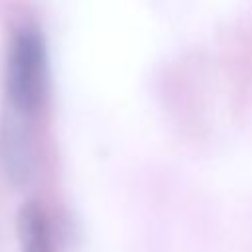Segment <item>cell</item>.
I'll use <instances>...</instances> for the list:
<instances>
[{
    "label": "cell",
    "mask_w": 252,
    "mask_h": 252,
    "mask_svg": "<svg viewBox=\"0 0 252 252\" xmlns=\"http://www.w3.org/2000/svg\"><path fill=\"white\" fill-rule=\"evenodd\" d=\"M47 89V49L43 35L33 28L16 32L6 59V94L14 112H35Z\"/></svg>",
    "instance_id": "1"
},
{
    "label": "cell",
    "mask_w": 252,
    "mask_h": 252,
    "mask_svg": "<svg viewBox=\"0 0 252 252\" xmlns=\"http://www.w3.org/2000/svg\"><path fill=\"white\" fill-rule=\"evenodd\" d=\"M22 118H24L22 114L14 112V116L6 118L4 130H2L4 167H6V173L16 183L26 181L33 169V150Z\"/></svg>",
    "instance_id": "2"
},
{
    "label": "cell",
    "mask_w": 252,
    "mask_h": 252,
    "mask_svg": "<svg viewBox=\"0 0 252 252\" xmlns=\"http://www.w3.org/2000/svg\"><path fill=\"white\" fill-rule=\"evenodd\" d=\"M20 238L24 252H51L49 222L37 203H28L20 211Z\"/></svg>",
    "instance_id": "3"
}]
</instances>
